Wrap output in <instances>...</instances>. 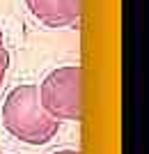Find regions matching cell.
<instances>
[{
    "label": "cell",
    "instance_id": "4",
    "mask_svg": "<svg viewBox=\"0 0 149 154\" xmlns=\"http://www.w3.org/2000/svg\"><path fill=\"white\" fill-rule=\"evenodd\" d=\"M9 62H12V58H9V51H7V46H5V32L0 28V88H2L5 76H7V71H9Z\"/></svg>",
    "mask_w": 149,
    "mask_h": 154
},
{
    "label": "cell",
    "instance_id": "3",
    "mask_svg": "<svg viewBox=\"0 0 149 154\" xmlns=\"http://www.w3.org/2000/svg\"><path fill=\"white\" fill-rule=\"evenodd\" d=\"M25 7L41 26L53 30L80 23V0H25Z\"/></svg>",
    "mask_w": 149,
    "mask_h": 154
},
{
    "label": "cell",
    "instance_id": "5",
    "mask_svg": "<svg viewBox=\"0 0 149 154\" xmlns=\"http://www.w3.org/2000/svg\"><path fill=\"white\" fill-rule=\"evenodd\" d=\"M51 154H80L78 149H58V152H51Z\"/></svg>",
    "mask_w": 149,
    "mask_h": 154
},
{
    "label": "cell",
    "instance_id": "2",
    "mask_svg": "<svg viewBox=\"0 0 149 154\" xmlns=\"http://www.w3.org/2000/svg\"><path fill=\"white\" fill-rule=\"evenodd\" d=\"M80 81H83L80 64H62L48 71L44 81L37 85L41 106L60 122H80L83 120Z\"/></svg>",
    "mask_w": 149,
    "mask_h": 154
},
{
    "label": "cell",
    "instance_id": "6",
    "mask_svg": "<svg viewBox=\"0 0 149 154\" xmlns=\"http://www.w3.org/2000/svg\"><path fill=\"white\" fill-rule=\"evenodd\" d=\"M0 154H5V152H0Z\"/></svg>",
    "mask_w": 149,
    "mask_h": 154
},
{
    "label": "cell",
    "instance_id": "1",
    "mask_svg": "<svg viewBox=\"0 0 149 154\" xmlns=\"http://www.w3.org/2000/svg\"><path fill=\"white\" fill-rule=\"evenodd\" d=\"M2 127L9 136L25 145H46L60 134V120L39 101L34 83H21L7 92L2 101Z\"/></svg>",
    "mask_w": 149,
    "mask_h": 154
}]
</instances>
